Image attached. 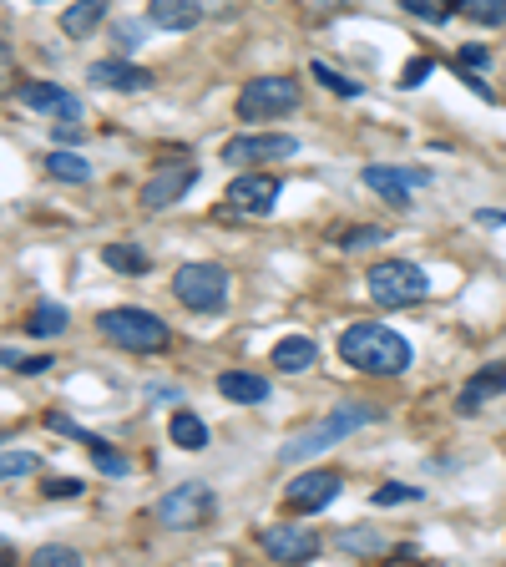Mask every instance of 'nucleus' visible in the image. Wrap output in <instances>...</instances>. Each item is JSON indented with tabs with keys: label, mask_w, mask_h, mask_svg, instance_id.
<instances>
[{
	"label": "nucleus",
	"mask_w": 506,
	"mask_h": 567,
	"mask_svg": "<svg viewBox=\"0 0 506 567\" xmlns=\"http://www.w3.org/2000/svg\"><path fill=\"white\" fill-rule=\"evenodd\" d=\"M167 431H173V446H178V451H203V446H208V426H203L193 411H178Z\"/></svg>",
	"instance_id": "nucleus-24"
},
{
	"label": "nucleus",
	"mask_w": 506,
	"mask_h": 567,
	"mask_svg": "<svg viewBox=\"0 0 506 567\" xmlns=\"http://www.w3.org/2000/svg\"><path fill=\"white\" fill-rule=\"evenodd\" d=\"M476 223H486V228H501V223H506V213H501V208H481V213H476Z\"/></svg>",
	"instance_id": "nucleus-38"
},
{
	"label": "nucleus",
	"mask_w": 506,
	"mask_h": 567,
	"mask_svg": "<svg viewBox=\"0 0 506 567\" xmlns=\"http://www.w3.org/2000/svg\"><path fill=\"white\" fill-rule=\"evenodd\" d=\"M92 87H107V92H147L152 76L132 61H92Z\"/></svg>",
	"instance_id": "nucleus-16"
},
{
	"label": "nucleus",
	"mask_w": 506,
	"mask_h": 567,
	"mask_svg": "<svg viewBox=\"0 0 506 567\" xmlns=\"http://www.w3.org/2000/svg\"><path fill=\"white\" fill-rule=\"evenodd\" d=\"M426 76H431V56H426V61L415 56V61H410V66L400 71V87H420V81H426Z\"/></svg>",
	"instance_id": "nucleus-36"
},
{
	"label": "nucleus",
	"mask_w": 506,
	"mask_h": 567,
	"mask_svg": "<svg viewBox=\"0 0 506 567\" xmlns=\"http://www.w3.org/2000/svg\"><path fill=\"white\" fill-rule=\"evenodd\" d=\"M107 11H112V0H76V6L61 11V31H66L71 41H87V36L107 21Z\"/></svg>",
	"instance_id": "nucleus-19"
},
{
	"label": "nucleus",
	"mask_w": 506,
	"mask_h": 567,
	"mask_svg": "<svg viewBox=\"0 0 506 567\" xmlns=\"http://www.w3.org/2000/svg\"><path fill=\"white\" fill-rule=\"evenodd\" d=\"M259 542H264V552H269L274 562H309V557L319 552V532L304 527V522H279V527H269Z\"/></svg>",
	"instance_id": "nucleus-13"
},
{
	"label": "nucleus",
	"mask_w": 506,
	"mask_h": 567,
	"mask_svg": "<svg viewBox=\"0 0 506 567\" xmlns=\"http://www.w3.org/2000/svg\"><path fill=\"white\" fill-rule=\"evenodd\" d=\"M400 6H405L410 16H426L431 26H441V21L456 11V0H400Z\"/></svg>",
	"instance_id": "nucleus-29"
},
{
	"label": "nucleus",
	"mask_w": 506,
	"mask_h": 567,
	"mask_svg": "<svg viewBox=\"0 0 506 567\" xmlns=\"http://www.w3.org/2000/svg\"><path fill=\"white\" fill-rule=\"evenodd\" d=\"M294 152H299V137L289 132H248L223 142V162H233V168H264V162H279Z\"/></svg>",
	"instance_id": "nucleus-8"
},
{
	"label": "nucleus",
	"mask_w": 506,
	"mask_h": 567,
	"mask_svg": "<svg viewBox=\"0 0 506 567\" xmlns=\"http://www.w3.org/2000/svg\"><path fill=\"white\" fill-rule=\"evenodd\" d=\"M491 61V51L486 46H461V56H456V66L466 71V66H486Z\"/></svg>",
	"instance_id": "nucleus-37"
},
{
	"label": "nucleus",
	"mask_w": 506,
	"mask_h": 567,
	"mask_svg": "<svg viewBox=\"0 0 506 567\" xmlns=\"http://www.w3.org/2000/svg\"><path fill=\"white\" fill-rule=\"evenodd\" d=\"M21 107L46 112V117H56V122H81V117H87L81 97L66 92V87H56V81H26V87H21Z\"/></svg>",
	"instance_id": "nucleus-12"
},
{
	"label": "nucleus",
	"mask_w": 506,
	"mask_h": 567,
	"mask_svg": "<svg viewBox=\"0 0 506 567\" xmlns=\"http://www.w3.org/2000/svg\"><path fill=\"white\" fill-rule=\"evenodd\" d=\"M102 264L117 269V274H147V269H152V259H147L142 243H107V249H102Z\"/></svg>",
	"instance_id": "nucleus-22"
},
{
	"label": "nucleus",
	"mask_w": 506,
	"mask_h": 567,
	"mask_svg": "<svg viewBox=\"0 0 506 567\" xmlns=\"http://www.w3.org/2000/svg\"><path fill=\"white\" fill-rule=\"evenodd\" d=\"M340 547L355 552V557H375V552H385V537L370 532V527H355V532H340Z\"/></svg>",
	"instance_id": "nucleus-28"
},
{
	"label": "nucleus",
	"mask_w": 506,
	"mask_h": 567,
	"mask_svg": "<svg viewBox=\"0 0 506 567\" xmlns=\"http://www.w3.org/2000/svg\"><path fill=\"white\" fill-rule=\"evenodd\" d=\"M223 198H228L233 213L264 218V213H274V203H279V178H274V173H238Z\"/></svg>",
	"instance_id": "nucleus-10"
},
{
	"label": "nucleus",
	"mask_w": 506,
	"mask_h": 567,
	"mask_svg": "<svg viewBox=\"0 0 506 567\" xmlns=\"http://www.w3.org/2000/svg\"><path fill=\"white\" fill-rule=\"evenodd\" d=\"M41 497H81V481L76 476H56V481H41Z\"/></svg>",
	"instance_id": "nucleus-35"
},
{
	"label": "nucleus",
	"mask_w": 506,
	"mask_h": 567,
	"mask_svg": "<svg viewBox=\"0 0 506 567\" xmlns=\"http://www.w3.org/2000/svg\"><path fill=\"white\" fill-rule=\"evenodd\" d=\"M76 562H81V557H76V547H56V542L31 552V567H76Z\"/></svg>",
	"instance_id": "nucleus-32"
},
{
	"label": "nucleus",
	"mask_w": 506,
	"mask_h": 567,
	"mask_svg": "<svg viewBox=\"0 0 506 567\" xmlns=\"http://www.w3.org/2000/svg\"><path fill=\"white\" fill-rule=\"evenodd\" d=\"M360 178H365L370 193H380V198H385L390 208H400V213L410 208V193H415V188H431V173H426V168H380V162H370Z\"/></svg>",
	"instance_id": "nucleus-9"
},
{
	"label": "nucleus",
	"mask_w": 506,
	"mask_h": 567,
	"mask_svg": "<svg viewBox=\"0 0 506 567\" xmlns=\"http://www.w3.org/2000/svg\"><path fill=\"white\" fill-rule=\"evenodd\" d=\"M269 360H274L279 375H299V370H309V365L319 360V345H314L309 335H284V340L269 350Z\"/></svg>",
	"instance_id": "nucleus-20"
},
{
	"label": "nucleus",
	"mask_w": 506,
	"mask_h": 567,
	"mask_svg": "<svg viewBox=\"0 0 506 567\" xmlns=\"http://www.w3.org/2000/svg\"><path fill=\"white\" fill-rule=\"evenodd\" d=\"M340 360L360 375H405L410 370V340L385 330V324H350L340 335Z\"/></svg>",
	"instance_id": "nucleus-1"
},
{
	"label": "nucleus",
	"mask_w": 506,
	"mask_h": 567,
	"mask_svg": "<svg viewBox=\"0 0 506 567\" xmlns=\"http://www.w3.org/2000/svg\"><path fill=\"white\" fill-rule=\"evenodd\" d=\"M0 471H6V481H21V476H36L41 461L31 451H6V456H0Z\"/></svg>",
	"instance_id": "nucleus-30"
},
{
	"label": "nucleus",
	"mask_w": 506,
	"mask_h": 567,
	"mask_svg": "<svg viewBox=\"0 0 506 567\" xmlns=\"http://www.w3.org/2000/svg\"><path fill=\"white\" fill-rule=\"evenodd\" d=\"M46 173H51V178H61V183H92V162L61 147V152H51V157H46Z\"/></svg>",
	"instance_id": "nucleus-23"
},
{
	"label": "nucleus",
	"mask_w": 506,
	"mask_h": 567,
	"mask_svg": "<svg viewBox=\"0 0 506 567\" xmlns=\"http://www.w3.org/2000/svg\"><path fill=\"white\" fill-rule=\"evenodd\" d=\"M173 294L183 309H198V314H218L228 304V274L218 264H183L173 274Z\"/></svg>",
	"instance_id": "nucleus-7"
},
{
	"label": "nucleus",
	"mask_w": 506,
	"mask_h": 567,
	"mask_svg": "<svg viewBox=\"0 0 506 567\" xmlns=\"http://www.w3.org/2000/svg\"><path fill=\"white\" fill-rule=\"evenodd\" d=\"M456 11L481 26H506V0H456Z\"/></svg>",
	"instance_id": "nucleus-26"
},
{
	"label": "nucleus",
	"mask_w": 506,
	"mask_h": 567,
	"mask_svg": "<svg viewBox=\"0 0 506 567\" xmlns=\"http://www.w3.org/2000/svg\"><path fill=\"white\" fill-rule=\"evenodd\" d=\"M6 370H21V375H41V370H51V355H21V350H6Z\"/></svg>",
	"instance_id": "nucleus-34"
},
{
	"label": "nucleus",
	"mask_w": 506,
	"mask_h": 567,
	"mask_svg": "<svg viewBox=\"0 0 506 567\" xmlns=\"http://www.w3.org/2000/svg\"><path fill=\"white\" fill-rule=\"evenodd\" d=\"M375 243H385V228H375V223H355V228H340V233H334V249H345V254L375 249Z\"/></svg>",
	"instance_id": "nucleus-25"
},
{
	"label": "nucleus",
	"mask_w": 506,
	"mask_h": 567,
	"mask_svg": "<svg viewBox=\"0 0 506 567\" xmlns=\"http://www.w3.org/2000/svg\"><path fill=\"white\" fill-rule=\"evenodd\" d=\"M501 390H506V360H491V365H481V370L461 385L456 411H461V416H471V411H481L486 400H496Z\"/></svg>",
	"instance_id": "nucleus-15"
},
{
	"label": "nucleus",
	"mask_w": 506,
	"mask_h": 567,
	"mask_svg": "<svg viewBox=\"0 0 506 567\" xmlns=\"http://www.w3.org/2000/svg\"><path fill=\"white\" fill-rule=\"evenodd\" d=\"M213 512H218V497H213L208 481H183L152 507V517L173 532H198V527L213 522Z\"/></svg>",
	"instance_id": "nucleus-6"
},
{
	"label": "nucleus",
	"mask_w": 506,
	"mask_h": 567,
	"mask_svg": "<svg viewBox=\"0 0 506 567\" xmlns=\"http://www.w3.org/2000/svg\"><path fill=\"white\" fill-rule=\"evenodd\" d=\"M66 324H71L66 304L46 299V304H36V309H31V319H26V335H36V340H56V335L66 330Z\"/></svg>",
	"instance_id": "nucleus-21"
},
{
	"label": "nucleus",
	"mask_w": 506,
	"mask_h": 567,
	"mask_svg": "<svg viewBox=\"0 0 506 567\" xmlns=\"http://www.w3.org/2000/svg\"><path fill=\"white\" fill-rule=\"evenodd\" d=\"M420 497H426L420 486H375V492H370L375 507H400V502H420Z\"/></svg>",
	"instance_id": "nucleus-31"
},
{
	"label": "nucleus",
	"mask_w": 506,
	"mask_h": 567,
	"mask_svg": "<svg viewBox=\"0 0 506 567\" xmlns=\"http://www.w3.org/2000/svg\"><path fill=\"white\" fill-rule=\"evenodd\" d=\"M147 16L162 31H193L203 21V0H147Z\"/></svg>",
	"instance_id": "nucleus-17"
},
{
	"label": "nucleus",
	"mask_w": 506,
	"mask_h": 567,
	"mask_svg": "<svg viewBox=\"0 0 506 567\" xmlns=\"http://www.w3.org/2000/svg\"><path fill=\"white\" fill-rule=\"evenodd\" d=\"M334 497H340V476L334 471H304V476L289 481V492H284V502L294 512H324Z\"/></svg>",
	"instance_id": "nucleus-14"
},
{
	"label": "nucleus",
	"mask_w": 506,
	"mask_h": 567,
	"mask_svg": "<svg viewBox=\"0 0 506 567\" xmlns=\"http://www.w3.org/2000/svg\"><path fill=\"white\" fill-rule=\"evenodd\" d=\"M375 421H380V405L340 400L319 426H309V431H299L294 441H284V446H279V461H284V466H299V461H309V456H319V451H329V446L350 441L355 431H365V426H375Z\"/></svg>",
	"instance_id": "nucleus-2"
},
{
	"label": "nucleus",
	"mask_w": 506,
	"mask_h": 567,
	"mask_svg": "<svg viewBox=\"0 0 506 567\" xmlns=\"http://www.w3.org/2000/svg\"><path fill=\"white\" fill-rule=\"evenodd\" d=\"M309 76L319 81V87H329V92H340V97H360V81L340 76V71H334V66H324V61H309Z\"/></svg>",
	"instance_id": "nucleus-27"
},
{
	"label": "nucleus",
	"mask_w": 506,
	"mask_h": 567,
	"mask_svg": "<svg viewBox=\"0 0 506 567\" xmlns=\"http://www.w3.org/2000/svg\"><path fill=\"white\" fill-rule=\"evenodd\" d=\"M218 395L233 405H264L269 400V380L253 375V370H223L218 375Z\"/></svg>",
	"instance_id": "nucleus-18"
},
{
	"label": "nucleus",
	"mask_w": 506,
	"mask_h": 567,
	"mask_svg": "<svg viewBox=\"0 0 506 567\" xmlns=\"http://www.w3.org/2000/svg\"><path fill=\"white\" fill-rule=\"evenodd\" d=\"M304 102L294 76H253L238 92V122H264V117H289Z\"/></svg>",
	"instance_id": "nucleus-5"
},
{
	"label": "nucleus",
	"mask_w": 506,
	"mask_h": 567,
	"mask_svg": "<svg viewBox=\"0 0 506 567\" xmlns=\"http://www.w3.org/2000/svg\"><path fill=\"white\" fill-rule=\"evenodd\" d=\"M97 330L112 345L132 350V355H157V350H167V340H173V335H167V324L152 309H107L97 319Z\"/></svg>",
	"instance_id": "nucleus-3"
},
{
	"label": "nucleus",
	"mask_w": 506,
	"mask_h": 567,
	"mask_svg": "<svg viewBox=\"0 0 506 567\" xmlns=\"http://www.w3.org/2000/svg\"><path fill=\"white\" fill-rule=\"evenodd\" d=\"M198 183V168H193V162H162V168L142 183V208H173L188 188Z\"/></svg>",
	"instance_id": "nucleus-11"
},
{
	"label": "nucleus",
	"mask_w": 506,
	"mask_h": 567,
	"mask_svg": "<svg viewBox=\"0 0 506 567\" xmlns=\"http://www.w3.org/2000/svg\"><path fill=\"white\" fill-rule=\"evenodd\" d=\"M92 461H97V471H107V476H127V471H132V461H127L122 451H107V441L92 446Z\"/></svg>",
	"instance_id": "nucleus-33"
},
{
	"label": "nucleus",
	"mask_w": 506,
	"mask_h": 567,
	"mask_svg": "<svg viewBox=\"0 0 506 567\" xmlns=\"http://www.w3.org/2000/svg\"><path fill=\"white\" fill-rule=\"evenodd\" d=\"M365 279H370V299L385 304V309H405V304H420V299L431 294L426 269L410 264V259H385V264H375Z\"/></svg>",
	"instance_id": "nucleus-4"
},
{
	"label": "nucleus",
	"mask_w": 506,
	"mask_h": 567,
	"mask_svg": "<svg viewBox=\"0 0 506 567\" xmlns=\"http://www.w3.org/2000/svg\"><path fill=\"white\" fill-rule=\"evenodd\" d=\"M36 6H41V0H36Z\"/></svg>",
	"instance_id": "nucleus-39"
}]
</instances>
